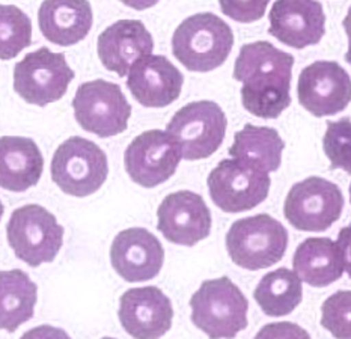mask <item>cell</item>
<instances>
[{"label":"cell","instance_id":"1f68e13d","mask_svg":"<svg viewBox=\"0 0 351 339\" xmlns=\"http://www.w3.org/2000/svg\"><path fill=\"white\" fill-rule=\"evenodd\" d=\"M337 243L341 249L342 259H344L346 272L351 277V223L339 231Z\"/></svg>","mask_w":351,"mask_h":339},{"label":"cell","instance_id":"d4e9b609","mask_svg":"<svg viewBox=\"0 0 351 339\" xmlns=\"http://www.w3.org/2000/svg\"><path fill=\"white\" fill-rule=\"evenodd\" d=\"M254 299L269 317H284L302 303V279L288 268L267 273L254 291Z\"/></svg>","mask_w":351,"mask_h":339},{"label":"cell","instance_id":"d6a6232c","mask_svg":"<svg viewBox=\"0 0 351 339\" xmlns=\"http://www.w3.org/2000/svg\"><path fill=\"white\" fill-rule=\"evenodd\" d=\"M342 26H344V29H346L347 36L351 38V6H350V10H348L347 17L344 19V21H342Z\"/></svg>","mask_w":351,"mask_h":339},{"label":"cell","instance_id":"cb8c5ba5","mask_svg":"<svg viewBox=\"0 0 351 339\" xmlns=\"http://www.w3.org/2000/svg\"><path fill=\"white\" fill-rule=\"evenodd\" d=\"M38 299L36 283L19 268L0 274V323L6 332L14 334L34 317Z\"/></svg>","mask_w":351,"mask_h":339},{"label":"cell","instance_id":"836d02e7","mask_svg":"<svg viewBox=\"0 0 351 339\" xmlns=\"http://www.w3.org/2000/svg\"><path fill=\"white\" fill-rule=\"evenodd\" d=\"M346 60L351 65V38H348V50L346 53Z\"/></svg>","mask_w":351,"mask_h":339},{"label":"cell","instance_id":"30bf717a","mask_svg":"<svg viewBox=\"0 0 351 339\" xmlns=\"http://www.w3.org/2000/svg\"><path fill=\"white\" fill-rule=\"evenodd\" d=\"M344 208V195L337 184L322 176H309L288 191L284 214L304 233H323L337 222Z\"/></svg>","mask_w":351,"mask_h":339},{"label":"cell","instance_id":"4316f807","mask_svg":"<svg viewBox=\"0 0 351 339\" xmlns=\"http://www.w3.org/2000/svg\"><path fill=\"white\" fill-rule=\"evenodd\" d=\"M323 150L330 160L332 169L351 174V119L341 118L327 122L323 137Z\"/></svg>","mask_w":351,"mask_h":339},{"label":"cell","instance_id":"d590c367","mask_svg":"<svg viewBox=\"0 0 351 339\" xmlns=\"http://www.w3.org/2000/svg\"><path fill=\"white\" fill-rule=\"evenodd\" d=\"M103 339H115V338H103Z\"/></svg>","mask_w":351,"mask_h":339},{"label":"cell","instance_id":"f1b7e54d","mask_svg":"<svg viewBox=\"0 0 351 339\" xmlns=\"http://www.w3.org/2000/svg\"><path fill=\"white\" fill-rule=\"evenodd\" d=\"M267 5L269 2H220V10L232 20L249 23L261 19Z\"/></svg>","mask_w":351,"mask_h":339},{"label":"cell","instance_id":"9c48e42d","mask_svg":"<svg viewBox=\"0 0 351 339\" xmlns=\"http://www.w3.org/2000/svg\"><path fill=\"white\" fill-rule=\"evenodd\" d=\"M75 121L98 137H112L125 132L132 106L118 84L97 79L82 83L73 100Z\"/></svg>","mask_w":351,"mask_h":339},{"label":"cell","instance_id":"7402d4cb","mask_svg":"<svg viewBox=\"0 0 351 339\" xmlns=\"http://www.w3.org/2000/svg\"><path fill=\"white\" fill-rule=\"evenodd\" d=\"M293 267L302 282L315 288L329 287L341 279L346 270L338 243L327 237H312L300 243L294 253Z\"/></svg>","mask_w":351,"mask_h":339},{"label":"cell","instance_id":"9a60e30c","mask_svg":"<svg viewBox=\"0 0 351 339\" xmlns=\"http://www.w3.org/2000/svg\"><path fill=\"white\" fill-rule=\"evenodd\" d=\"M121 326L134 339H160L172 327L171 299L157 287L125 291L119 299Z\"/></svg>","mask_w":351,"mask_h":339},{"label":"cell","instance_id":"e0dca14e","mask_svg":"<svg viewBox=\"0 0 351 339\" xmlns=\"http://www.w3.org/2000/svg\"><path fill=\"white\" fill-rule=\"evenodd\" d=\"M154 40L139 20H119L100 34L97 51L109 71L125 77L142 59L151 56Z\"/></svg>","mask_w":351,"mask_h":339},{"label":"cell","instance_id":"6da1fadb","mask_svg":"<svg viewBox=\"0 0 351 339\" xmlns=\"http://www.w3.org/2000/svg\"><path fill=\"white\" fill-rule=\"evenodd\" d=\"M293 65L294 56L269 41L244 44L234 65V79L243 83L244 109L258 118H278L291 104Z\"/></svg>","mask_w":351,"mask_h":339},{"label":"cell","instance_id":"603a6c76","mask_svg":"<svg viewBox=\"0 0 351 339\" xmlns=\"http://www.w3.org/2000/svg\"><path fill=\"white\" fill-rule=\"evenodd\" d=\"M285 148L284 139L271 127L246 124L234 135L230 156L265 174L278 171Z\"/></svg>","mask_w":351,"mask_h":339},{"label":"cell","instance_id":"277c9868","mask_svg":"<svg viewBox=\"0 0 351 339\" xmlns=\"http://www.w3.org/2000/svg\"><path fill=\"white\" fill-rule=\"evenodd\" d=\"M288 231L269 214L239 219L226 234V249L234 263L246 270H261L284 258Z\"/></svg>","mask_w":351,"mask_h":339},{"label":"cell","instance_id":"ba28073f","mask_svg":"<svg viewBox=\"0 0 351 339\" xmlns=\"http://www.w3.org/2000/svg\"><path fill=\"white\" fill-rule=\"evenodd\" d=\"M74 71L64 53L41 47L23 58L14 67V91L29 104L44 107L66 94Z\"/></svg>","mask_w":351,"mask_h":339},{"label":"cell","instance_id":"8992f818","mask_svg":"<svg viewBox=\"0 0 351 339\" xmlns=\"http://www.w3.org/2000/svg\"><path fill=\"white\" fill-rule=\"evenodd\" d=\"M109 174L106 152L85 137L66 139L51 160V178L66 195L85 198L100 190Z\"/></svg>","mask_w":351,"mask_h":339},{"label":"cell","instance_id":"ac0fdd59","mask_svg":"<svg viewBox=\"0 0 351 339\" xmlns=\"http://www.w3.org/2000/svg\"><path fill=\"white\" fill-rule=\"evenodd\" d=\"M269 20V34L282 44L299 50L318 44L326 34V14L319 2H274Z\"/></svg>","mask_w":351,"mask_h":339},{"label":"cell","instance_id":"e575fe53","mask_svg":"<svg viewBox=\"0 0 351 339\" xmlns=\"http://www.w3.org/2000/svg\"><path fill=\"white\" fill-rule=\"evenodd\" d=\"M350 201H351V184H350Z\"/></svg>","mask_w":351,"mask_h":339},{"label":"cell","instance_id":"484cf974","mask_svg":"<svg viewBox=\"0 0 351 339\" xmlns=\"http://www.w3.org/2000/svg\"><path fill=\"white\" fill-rule=\"evenodd\" d=\"M32 44V21L15 5L0 6V58L14 59Z\"/></svg>","mask_w":351,"mask_h":339},{"label":"cell","instance_id":"ffe728a7","mask_svg":"<svg viewBox=\"0 0 351 339\" xmlns=\"http://www.w3.org/2000/svg\"><path fill=\"white\" fill-rule=\"evenodd\" d=\"M44 159L38 145L29 137L0 139V184L10 191H25L40 181Z\"/></svg>","mask_w":351,"mask_h":339},{"label":"cell","instance_id":"44dd1931","mask_svg":"<svg viewBox=\"0 0 351 339\" xmlns=\"http://www.w3.org/2000/svg\"><path fill=\"white\" fill-rule=\"evenodd\" d=\"M94 14L89 2H43L38 11L41 34L53 44L74 45L85 40L93 27Z\"/></svg>","mask_w":351,"mask_h":339},{"label":"cell","instance_id":"8fae6325","mask_svg":"<svg viewBox=\"0 0 351 339\" xmlns=\"http://www.w3.org/2000/svg\"><path fill=\"white\" fill-rule=\"evenodd\" d=\"M213 202L222 211L243 213L264 202L271 180L269 174L250 167L239 160L225 159L213 169L208 178Z\"/></svg>","mask_w":351,"mask_h":339},{"label":"cell","instance_id":"52a82bcc","mask_svg":"<svg viewBox=\"0 0 351 339\" xmlns=\"http://www.w3.org/2000/svg\"><path fill=\"white\" fill-rule=\"evenodd\" d=\"M226 115L217 103L193 102L173 115L166 133L178 145L182 159L204 160L213 156L226 135Z\"/></svg>","mask_w":351,"mask_h":339},{"label":"cell","instance_id":"5b68a950","mask_svg":"<svg viewBox=\"0 0 351 339\" xmlns=\"http://www.w3.org/2000/svg\"><path fill=\"white\" fill-rule=\"evenodd\" d=\"M64 233L55 215L36 204L14 210L6 225L10 248L30 267L55 261L64 244Z\"/></svg>","mask_w":351,"mask_h":339},{"label":"cell","instance_id":"2e32d148","mask_svg":"<svg viewBox=\"0 0 351 339\" xmlns=\"http://www.w3.org/2000/svg\"><path fill=\"white\" fill-rule=\"evenodd\" d=\"M110 263L113 270L127 282L149 281L162 270L165 249L148 229H124L110 246Z\"/></svg>","mask_w":351,"mask_h":339},{"label":"cell","instance_id":"f546056e","mask_svg":"<svg viewBox=\"0 0 351 339\" xmlns=\"http://www.w3.org/2000/svg\"><path fill=\"white\" fill-rule=\"evenodd\" d=\"M255 339H311V335L295 323L280 321L265 325Z\"/></svg>","mask_w":351,"mask_h":339},{"label":"cell","instance_id":"5bb4252c","mask_svg":"<svg viewBox=\"0 0 351 339\" xmlns=\"http://www.w3.org/2000/svg\"><path fill=\"white\" fill-rule=\"evenodd\" d=\"M158 231L167 242L195 246L211 234V211L204 198L180 190L167 195L157 210Z\"/></svg>","mask_w":351,"mask_h":339},{"label":"cell","instance_id":"4dcf8cb0","mask_svg":"<svg viewBox=\"0 0 351 339\" xmlns=\"http://www.w3.org/2000/svg\"><path fill=\"white\" fill-rule=\"evenodd\" d=\"M20 339H71L65 330L53 326H38L27 330Z\"/></svg>","mask_w":351,"mask_h":339},{"label":"cell","instance_id":"4fadbf2b","mask_svg":"<svg viewBox=\"0 0 351 339\" xmlns=\"http://www.w3.org/2000/svg\"><path fill=\"white\" fill-rule=\"evenodd\" d=\"M181 151L172 137L162 130H148L128 145L124 154L125 171L142 187H156L177 171Z\"/></svg>","mask_w":351,"mask_h":339},{"label":"cell","instance_id":"83f0119b","mask_svg":"<svg viewBox=\"0 0 351 339\" xmlns=\"http://www.w3.org/2000/svg\"><path fill=\"white\" fill-rule=\"evenodd\" d=\"M322 326L337 339H351V291H338L326 299Z\"/></svg>","mask_w":351,"mask_h":339},{"label":"cell","instance_id":"7c38bea8","mask_svg":"<svg viewBox=\"0 0 351 339\" xmlns=\"http://www.w3.org/2000/svg\"><path fill=\"white\" fill-rule=\"evenodd\" d=\"M299 103L317 118L337 115L351 102V77L338 62L317 60L302 69Z\"/></svg>","mask_w":351,"mask_h":339},{"label":"cell","instance_id":"d6986e66","mask_svg":"<svg viewBox=\"0 0 351 339\" xmlns=\"http://www.w3.org/2000/svg\"><path fill=\"white\" fill-rule=\"evenodd\" d=\"M184 77L169 59L151 55L137 62L127 77V86L145 107H166L177 102Z\"/></svg>","mask_w":351,"mask_h":339},{"label":"cell","instance_id":"7a4b0ae2","mask_svg":"<svg viewBox=\"0 0 351 339\" xmlns=\"http://www.w3.org/2000/svg\"><path fill=\"white\" fill-rule=\"evenodd\" d=\"M232 45V29L211 12L190 15L172 36L173 56L189 71L196 73H208L222 67Z\"/></svg>","mask_w":351,"mask_h":339},{"label":"cell","instance_id":"3957f363","mask_svg":"<svg viewBox=\"0 0 351 339\" xmlns=\"http://www.w3.org/2000/svg\"><path fill=\"white\" fill-rule=\"evenodd\" d=\"M190 307L192 323L210 339H234L247 327V299L226 276L204 281Z\"/></svg>","mask_w":351,"mask_h":339}]
</instances>
